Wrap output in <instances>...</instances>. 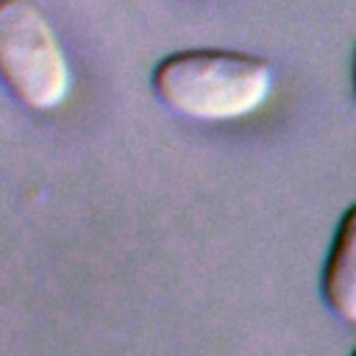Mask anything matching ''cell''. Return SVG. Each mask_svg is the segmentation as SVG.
Segmentation results:
<instances>
[{
	"label": "cell",
	"instance_id": "cell-4",
	"mask_svg": "<svg viewBox=\"0 0 356 356\" xmlns=\"http://www.w3.org/2000/svg\"><path fill=\"white\" fill-rule=\"evenodd\" d=\"M353 97H356V50H353Z\"/></svg>",
	"mask_w": 356,
	"mask_h": 356
},
{
	"label": "cell",
	"instance_id": "cell-5",
	"mask_svg": "<svg viewBox=\"0 0 356 356\" xmlns=\"http://www.w3.org/2000/svg\"><path fill=\"white\" fill-rule=\"evenodd\" d=\"M350 356H356V348H353V353H350Z\"/></svg>",
	"mask_w": 356,
	"mask_h": 356
},
{
	"label": "cell",
	"instance_id": "cell-3",
	"mask_svg": "<svg viewBox=\"0 0 356 356\" xmlns=\"http://www.w3.org/2000/svg\"><path fill=\"white\" fill-rule=\"evenodd\" d=\"M320 289L323 300L334 314L348 323H356V203H350L337 222L323 264Z\"/></svg>",
	"mask_w": 356,
	"mask_h": 356
},
{
	"label": "cell",
	"instance_id": "cell-2",
	"mask_svg": "<svg viewBox=\"0 0 356 356\" xmlns=\"http://www.w3.org/2000/svg\"><path fill=\"white\" fill-rule=\"evenodd\" d=\"M0 72L28 108H56L70 92L67 56L33 0H0Z\"/></svg>",
	"mask_w": 356,
	"mask_h": 356
},
{
	"label": "cell",
	"instance_id": "cell-1",
	"mask_svg": "<svg viewBox=\"0 0 356 356\" xmlns=\"http://www.w3.org/2000/svg\"><path fill=\"white\" fill-rule=\"evenodd\" d=\"M153 92L192 120H236L256 111L273 86L270 64L239 50H178L153 67Z\"/></svg>",
	"mask_w": 356,
	"mask_h": 356
}]
</instances>
